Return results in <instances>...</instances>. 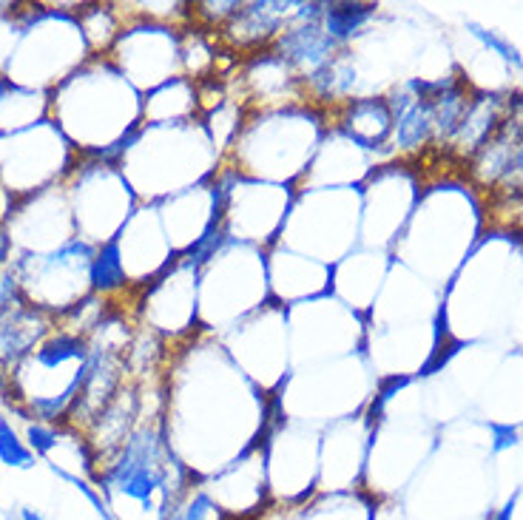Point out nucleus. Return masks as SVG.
I'll return each instance as SVG.
<instances>
[{"instance_id":"1","label":"nucleus","mask_w":523,"mask_h":520,"mask_svg":"<svg viewBox=\"0 0 523 520\" xmlns=\"http://www.w3.org/2000/svg\"><path fill=\"white\" fill-rule=\"evenodd\" d=\"M197 475L168 444L165 424L137 421L117 455L97 469L94 484L106 501L134 503L145 518L168 520L194 489Z\"/></svg>"},{"instance_id":"2","label":"nucleus","mask_w":523,"mask_h":520,"mask_svg":"<svg viewBox=\"0 0 523 520\" xmlns=\"http://www.w3.org/2000/svg\"><path fill=\"white\" fill-rule=\"evenodd\" d=\"M80 154L52 117L18 131H0V188L12 199L35 197L69 180Z\"/></svg>"},{"instance_id":"3","label":"nucleus","mask_w":523,"mask_h":520,"mask_svg":"<svg viewBox=\"0 0 523 520\" xmlns=\"http://www.w3.org/2000/svg\"><path fill=\"white\" fill-rule=\"evenodd\" d=\"M97 245L74 236L72 242L49 253H12L9 268L18 276L20 293L26 302L63 316L91 296L89 268Z\"/></svg>"},{"instance_id":"4","label":"nucleus","mask_w":523,"mask_h":520,"mask_svg":"<svg viewBox=\"0 0 523 520\" xmlns=\"http://www.w3.org/2000/svg\"><path fill=\"white\" fill-rule=\"evenodd\" d=\"M296 18V3H239L234 15L219 26L234 52H265Z\"/></svg>"},{"instance_id":"5","label":"nucleus","mask_w":523,"mask_h":520,"mask_svg":"<svg viewBox=\"0 0 523 520\" xmlns=\"http://www.w3.org/2000/svg\"><path fill=\"white\" fill-rule=\"evenodd\" d=\"M57 327V316L49 310L20 299L3 319H0V376L12 373L20 361L29 359L37 344Z\"/></svg>"},{"instance_id":"6","label":"nucleus","mask_w":523,"mask_h":520,"mask_svg":"<svg viewBox=\"0 0 523 520\" xmlns=\"http://www.w3.org/2000/svg\"><path fill=\"white\" fill-rule=\"evenodd\" d=\"M271 52L288 63L299 80L327 66L342 46L322 29V20H293L282 35L273 40Z\"/></svg>"},{"instance_id":"7","label":"nucleus","mask_w":523,"mask_h":520,"mask_svg":"<svg viewBox=\"0 0 523 520\" xmlns=\"http://www.w3.org/2000/svg\"><path fill=\"white\" fill-rule=\"evenodd\" d=\"M342 134L359 148H379L393 137V111L387 97H350L333 114Z\"/></svg>"},{"instance_id":"8","label":"nucleus","mask_w":523,"mask_h":520,"mask_svg":"<svg viewBox=\"0 0 523 520\" xmlns=\"http://www.w3.org/2000/svg\"><path fill=\"white\" fill-rule=\"evenodd\" d=\"M390 111H393V137L390 140L401 151H415L435 134L433 106L427 100H418L415 94L401 91L390 100Z\"/></svg>"},{"instance_id":"9","label":"nucleus","mask_w":523,"mask_h":520,"mask_svg":"<svg viewBox=\"0 0 523 520\" xmlns=\"http://www.w3.org/2000/svg\"><path fill=\"white\" fill-rule=\"evenodd\" d=\"M89 285L91 293L103 296V299H114L131 287V276H128L126 262H123V248H120L117 236L97 245V251L91 256Z\"/></svg>"},{"instance_id":"10","label":"nucleus","mask_w":523,"mask_h":520,"mask_svg":"<svg viewBox=\"0 0 523 520\" xmlns=\"http://www.w3.org/2000/svg\"><path fill=\"white\" fill-rule=\"evenodd\" d=\"M376 12H379L376 3H325L322 29L344 49V43L359 35L376 18Z\"/></svg>"},{"instance_id":"11","label":"nucleus","mask_w":523,"mask_h":520,"mask_svg":"<svg viewBox=\"0 0 523 520\" xmlns=\"http://www.w3.org/2000/svg\"><path fill=\"white\" fill-rule=\"evenodd\" d=\"M35 461V452L23 441V435L0 413V464L9 469H32Z\"/></svg>"},{"instance_id":"12","label":"nucleus","mask_w":523,"mask_h":520,"mask_svg":"<svg viewBox=\"0 0 523 520\" xmlns=\"http://www.w3.org/2000/svg\"><path fill=\"white\" fill-rule=\"evenodd\" d=\"M23 441L35 452V458H49L63 444V430L52 427V424H43V421H26Z\"/></svg>"},{"instance_id":"13","label":"nucleus","mask_w":523,"mask_h":520,"mask_svg":"<svg viewBox=\"0 0 523 520\" xmlns=\"http://www.w3.org/2000/svg\"><path fill=\"white\" fill-rule=\"evenodd\" d=\"M52 467V472L55 475H60L66 484H72L77 492H83V498L94 506V512L100 515L103 520H117L114 518V512H111V503L106 501V495L97 489V484H91L89 478H80V475H74V472H69V469H63V467H57V464H49Z\"/></svg>"},{"instance_id":"14","label":"nucleus","mask_w":523,"mask_h":520,"mask_svg":"<svg viewBox=\"0 0 523 520\" xmlns=\"http://www.w3.org/2000/svg\"><path fill=\"white\" fill-rule=\"evenodd\" d=\"M469 29H472V35L478 37L487 49H492L495 54H501L504 60H509V63H515V66H521V54H518V49L512 46V43H506L504 37L495 35V32H489V29H481V26H475V23H469Z\"/></svg>"},{"instance_id":"15","label":"nucleus","mask_w":523,"mask_h":520,"mask_svg":"<svg viewBox=\"0 0 523 520\" xmlns=\"http://www.w3.org/2000/svg\"><path fill=\"white\" fill-rule=\"evenodd\" d=\"M489 432H492V452H506L518 444V427L515 424H489Z\"/></svg>"},{"instance_id":"16","label":"nucleus","mask_w":523,"mask_h":520,"mask_svg":"<svg viewBox=\"0 0 523 520\" xmlns=\"http://www.w3.org/2000/svg\"><path fill=\"white\" fill-rule=\"evenodd\" d=\"M515 506H518V495H512V498H509L501 509L489 512L487 520H512V515H515Z\"/></svg>"},{"instance_id":"17","label":"nucleus","mask_w":523,"mask_h":520,"mask_svg":"<svg viewBox=\"0 0 523 520\" xmlns=\"http://www.w3.org/2000/svg\"><path fill=\"white\" fill-rule=\"evenodd\" d=\"M12 262V242H9V234H6V225L0 222V268Z\"/></svg>"},{"instance_id":"18","label":"nucleus","mask_w":523,"mask_h":520,"mask_svg":"<svg viewBox=\"0 0 523 520\" xmlns=\"http://www.w3.org/2000/svg\"><path fill=\"white\" fill-rule=\"evenodd\" d=\"M18 520H46V515L37 512V509H32V506H20Z\"/></svg>"},{"instance_id":"19","label":"nucleus","mask_w":523,"mask_h":520,"mask_svg":"<svg viewBox=\"0 0 523 520\" xmlns=\"http://www.w3.org/2000/svg\"><path fill=\"white\" fill-rule=\"evenodd\" d=\"M0 484H3V475H0Z\"/></svg>"}]
</instances>
